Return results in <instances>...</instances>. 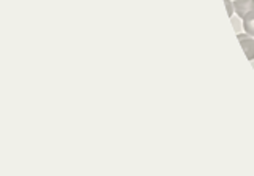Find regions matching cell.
I'll use <instances>...</instances> for the list:
<instances>
[{"instance_id": "obj_1", "label": "cell", "mask_w": 254, "mask_h": 176, "mask_svg": "<svg viewBox=\"0 0 254 176\" xmlns=\"http://www.w3.org/2000/svg\"><path fill=\"white\" fill-rule=\"evenodd\" d=\"M237 38H238V42H240L248 60H254V37L245 32V34H238Z\"/></svg>"}, {"instance_id": "obj_2", "label": "cell", "mask_w": 254, "mask_h": 176, "mask_svg": "<svg viewBox=\"0 0 254 176\" xmlns=\"http://www.w3.org/2000/svg\"><path fill=\"white\" fill-rule=\"evenodd\" d=\"M234 10L238 18H245L246 14L254 11V0H235L234 2Z\"/></svg>"}, {"instance_id": "obj_3", "label": "cell", "mask_w": 254, "mask_h": 176, "mask_svg": "<svg viewBox=\"0 0 254 176\" xmlns=\"http://www.w3.org/2000/svg\"><path fill=\"white\" fill-rule=\"evenodd\" d=\"M243 29H245L246 34H250V35L254 37V11L248 13L243 18Z\"/></svg>"}, {"instance_id": "obj_4", "label": "cell", "mask_w": 254, "mask_h": 176, "mask_svg": "<svg viewBox=\"0 0 254 176\" xmlns=\"http://www.w3.org/2000/svg\"><path fill=\"white\" fill-rule=\"evenodd\" d=\"M224 5H226V8H227V14L232 18L234 16V13H235V10H234V3L230 2V0H224Z\"/></svg>"}]
</instances>
